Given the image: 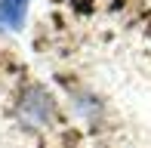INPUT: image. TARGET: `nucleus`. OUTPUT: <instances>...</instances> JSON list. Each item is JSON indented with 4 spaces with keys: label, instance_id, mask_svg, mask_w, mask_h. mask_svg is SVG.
<instances>
[{
    "label": "nucleus",
    "instance_id": "f257e3e1",
    "mask_svg": "<svg viewBox=\"0 0 151 148\" xmlns=\"http://www.w3.org/2000/svg\"><path fill=\"white\" fill-rule=\"evenodd\" d=\"M28 0H0V25L3 28H22Z\"/></svg>",
    "mask_w": 151,
    "mask_h": 148
}]
</instances>
